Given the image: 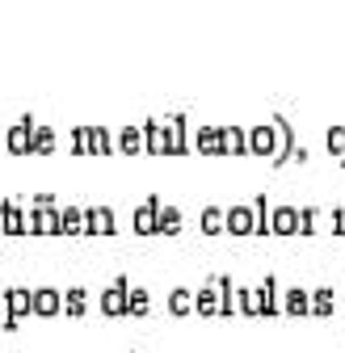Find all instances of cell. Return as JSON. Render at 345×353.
Wrapping results in <instances>:
<instances>
[{"label": "cell", "mask_w": 345, "mask_h": 353, "mask_svg": "<svg viewBox=\"0 0 345 353\" xmlns=\"http://www.w3.org/2000/svg\"><path fill=\"white\" fill-rule=\"evenodd\" d=\"M30 143H34V122L26 118V122H17V126L9 130V148H13V152H30Z\"/></svg>", "instance_id": "obj_1"}, {"label": "cell", "mask_w": 345, "mask_h": 353, "mask_svg": "<svg viewBox=\"0 0 345 353\" xmlns=\"http://www.w3.org/2000/svg\"><path fill=\"white\" fill-rule=\"evenodd\" d=\"M5 232H13V236L26 232V219H21V210H17L13 202H5Z\"/></svg>", "instance_id": "obj_2"}, {"label": "cell", "mask_w": 345, "mask_h": 353, "mask_svg": "<svg viewBox=\"0 0 345 353\" xmlns=\"http://www.w3.org/2000/svg\"><path fill=\"white\" fill-rule=\"evenodd\" d=\"M228 223H232V232H253V214L248 210H232Z\"/></svg>", "instance_id": "obj_3"}, {"label": "cell", "mask_w": 345, "mask_h": 353, "mask_svg": "<svg viewBox=\"0 0 345 353\" xmlns=\"http://www.w3.org/2000/svg\"><path fill=\"white\" fill-rule=\"evenodd\" d=\"M89 223H93L89 232H114L110 228V210H89Z\"/></svg>", "instance_id": "obj_4"}, {"label": "cell", "mask_w": 345, "mask_h": 353, "mask_svg": "<svg viewBox=\"0 0 345 353\" xmlns=\"http://www.w3.org/2000/svg\"><path fill=\"white\" fill-rule=\"evenodd\" d=\"M274 228H278V232H295V214H290V210H278V214H274Z\"/></svg>", "instance_id": "obj_5"}, {"label": "cell", "mask_w": 345, "mask_h": 353, "mask_svg": "<svg viewBox=\"0 0 345 353\" xmlns=\"http://www.w3.org/2000/svg\"><path fill=\"white\" fill-rule=\"evenodd\" d=\"M270 143H274L270 130H257V135H253V148H257V152H270Z\"/></svg>", "instance_id": "obj_6"}, {"label": "cell", "mask_w": 345, "mask_h": 353, "mask_svg": "<svg viewBox=\"0 0 345 353\" xmlns=\"http://www.w3.org/2000/svg\"><path fill=\"white\" fill-rule=\"evenodd\" d=\"M9 303L17 307V312H26V307H30V294H26V290H9Z\"/></svg>", "instance_id": "obj_7"}, {"label": "cell", "mask_w": 345, "mask_h": 353, "mask_svg": "<svg viewBox=\"0 0 345 353\" xmlns=\"http://www.w3.org/2000/svg\"><path fill=\"white\" fill-rule=\"evenodd\" d=\"M202 223H206V232H219L224 219H219V210H206V214H202Z\"/></svg>", "instance_id": "obj_8"}, {"label": "cell", "mask_w": 345, "mask_h": 353, "mask_svg": "<svg viewBox=\"0 0 345 353\" xmlns=\"http://www.w3.org/2000/svg\"><path fill=\"white\" fill-rule=\"evenodd\" d=\"M160 232H177V214H172V210L160 214Z\"/></svg>", "instance_id": "obj_9"}, {"label": "cell", "mask_w": 345, "mask_h": 353, "mask_svg": "<svg viewBox=\"0 0 345 353\" xmlns=\"http://www.w3.org/2000/svg\"><path fill=\"white\" fill-rule=\"evenodd\" d=\"M135 223H139V232H152V228H156V219H152V210H139Z\"/></svg>", "instance_id": "obj_10"}, {"label": "cell", "mask_w": 345, "mask_h": 353, "mask_svg": "<svg viewBox=\"0 0 345 353\" xmlns=\"http://www.w3.org/2000/svg\"><path fill=\"white\" fill-rule=\"evenodd\" d=\"M122 148L135 152V148H139V130H126V135H122Z\"/></svg>", "instance_id": "obj_11"}, {"label": "cell", "mask_w": 345, "mask_h": 353, "mask_svg": "<svg viewBox=\"0 0 345 353\" xmlns=\"http://www.w3.org/2000/svg\"><path fill=\"white\" fill-rule=\"evenodd\" d=\"M38 307H42V312H47V307H55V294H51V290H38Z\"/></svg>", "instance_id": "obj_12"}, {"label": "cell", "mask_w": 345, "mask_h": 353, "mask_svg": "<svg viewBox=\"0 0 345 353\" xmlns=\"http://www.w3.org/2000/svg\"><path fill=\"white\" fill-rule=\"evenodd\" d=\"M328 143H333V152H345V130H333Z\"/></svg>", "instance_id": "obj_13"}]
</instances>
